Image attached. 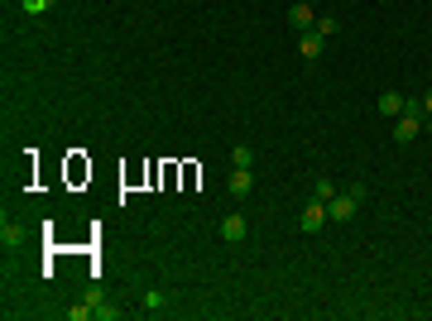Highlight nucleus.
<instances>
[{
  "instance_id": "11",
  "label": "nucleus",
  "mask_w": 432,
  "mask_h": 321,
  "mask_svg": "<svg viewBox=\"0 0 432 321\" xmlns=\"http://www.w3.org/2000/svg\"><path fill=\"white\" fill-rule=\"evenodd\" d=\"M19 5H24V14H43V10H53L58 0H19Z\"/></svg>"
},
{
  "instance_id": "10",
  "label": "nucleus",
  "mask_w": 432,
  "mask_h": 321,
  "mask_svg": "<svg viewBox=\"0 0 432 321\" xmlns=\"http://www.w3.org/2000/svg\"><path fill=\"white\" fill-rule=\"evenodd\" d=\"M230 163H235V168H255V149L235 144V149H230Z\"/></svg>"
},
{
  "instance_id": "13",
  "label": "nucleus",
  "mask_w": 432,
  "mask_h": 321,
  "mask_svg": "<svg viewBox=\"0 0 432 321\" xmlns=\"http://www.w3.org/2000/svg\"><path fill=\"white\" fill-rule=\"evenodd\" d=\"M331 197H336V187H331L326 178H317V202H331Z\"/></svg>"
},
{
  "instance_id": "15",
  "label": "nucleus",
  "mask_w": 432,
  "mask_h": 321,
  "mask_svg": "<svg viewBox=\"0 0 432 321\" xmlns=\"http://www.w3.org/2000/svg\"><path fill=\"white\" fill-rule=\"evenodd\" d=\"M423 130H428V134H432V115H423Z\"/></svg>"
},
{
  "instance_id": "5",
  "label": "nucleus",
  "mask_w": 432,
  "mask_h": 321,
  "mask_svg": "<svg viewBox=\"0 0 432 321\" xmlns=\"http://www.w3.org/2000/svg\"><path fill=\"white\" fill-rule=\"evenodd\" d=\"M245 230H250V225H245V216H226V220H221V240H226V245H240V240H245Z\"/></svg>"
},
{
  "instance_id": "7",
  "label": "nucleus",
  "mask_w": 432,
  "mask_h": 321,
  "mask_svg": "<svg viewBox=\"0 0 432 321\" xmlns=\"http://www.w3.org/2000/svg\"><path fill=\"white\" fill-rule=\"evenodd\" d=\"M0 245H5V249H14V245H24V225L5 216V225H0Z\"/></svg>"
},
{
  "instance_id": "6",
  "label": "nucleus",
  "mask_w": 432,
  "mask_h": 321,
  "mask_svg": "<svg viewBox=\"0 0 432 321\" xmlns=\"http://www.w3.org/2000/svg\"><path fill=\"white\" fill-rule=\"evenodd\" d=\"M288 24H293L298 34H308V29H313V5H303V0H298V5L288 10Z\"/></svg>"
},
{
  "instance_id": "9",
  "label": "nucleus",
  "mask_w": 432,
  "mask_h": 321,
  "mask_svg": "<svg viewBox=\"0 0 432 321\" xmlns=\"http://www.w3.org/2000/svg\"><path fill=\"white\" fill-rule=\"evenodd\" d=\"M380 110H384V115H404V96H399V92H384V96H380Z\"/></svg>"
},
{
  "instance_id": "4",
  "label": "nucleus",
  "mask_w": 432,
  "mask_h": 321,
  "mask_svg": "<svg viewBox=\"0 0 432 321\" xmlns=\"http://www.w3.org/2000/svg\"><path fill=\"white\" fill-rule=\"evenodd\" d=\"M355 207H360V202L346 192V197H331V202H326V216H331V220H351V216H355Z\"/></svg>"
},
{
  "instance_id": "8",
  "label": "nucleus",
  "mask_w": 432,
  "mask_h": 321,
  "mask_svg": "<svg viewBox=\"0 0 432 321\" xmlns=\"http://www.w3.org/2000/svg\"><path fill=\"white\" fill-rule=\"evenodd\" d=\"M322 48H326V39L317 34V29H308V34H303V58L313 63V58H322Z\"/></svg>"
},
{
  "instance_id": "12",
  "label": "nucleus",
  "mask_w": 432,
  "mask_h": 321,
  "mask_svg": "<svg viewBox=\"0 0 432 321\" xmlns=\"http://www.w3.org/2000/svg\"><path fill=\"white\" fill-rule=\"evenodd\" d=\"M336 29H341V19H336V14H322V19H317V34H336Z\"/></svg>"
},
{
  "instance_id": "1",
  "label": "nucleus",
  "mask_w": 432,
  "mask_h": 321,
  "mask_svg": "<svg viewBox=\"0 0 432 321\" xmlns=\"http://www.w3.org/2000/svg\"><path fill=\"white\" fill-rule=\"evenodd\" d=\"M326 220H331V216H326V202H317V197H313V202L303 207V216H298V225H303L308 235H317V230H322Z\"/></svg>"
},
{
  "instance_id": "2",
  "label": "nucleus",
  "mask_w": 432,
  "mask_h": 321,
  "mask_svg": "<svg viewBox=\"0 0 432 321\" xmlns=\"http://www.w3.org/2000/svg\"><path fill=\"white\" fill-rule=\"evenodd\" d=\"M418 130H423V115H409V110H404V115L394 120V139H399V144H413Z\"/></svg>"
},
{
  "instance_id": "3",
  "label": "nucleus",
  "mask_w": 432,
  "mask_h": 321,
  "mask_svg": "<svg viewBox=\"0 0 432 321\" xmlns=\"http://www.w3.org/2000/svg\"><path fill=\"white\" fill-rule=\"evenodd\" d=\"M250 187H255V178H250V168H235V173L226 178V192H230L235 202H245V197H250Z\"/></svg>"
},
{
  "instance_id": "14",
  "label": "nucleus",
  "mask_w": 432,
  "mask_h": 321,
  "mask_svg": "<svg viewBox=\"0 0 432 321\" xmlns=\"http://www.w3.org/2000/svg\"><path fill=\"white\" fill-rule=\"evenodd\" d=\"M423 110H428V115H432V87H428V96H423Z\"/></svg>"
}]
</instances>
